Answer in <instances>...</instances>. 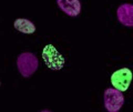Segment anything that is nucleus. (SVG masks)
<instances>
[{"label": "nucleus", "instance_id": "4", "mask_svg": "<svg viewBox=\"0 0 133 112\" xmlns=\"http://www.w3.org/2000/svg\"><path fill=\"white\" fill-rule=\"evenodd\" d=\"M132 78L133 74L132 71L128 68H122L116 70L115 72L112 73L111 76V83L114 88L121 90L122 92L127 91L130 87L131 82H132Z\"/></svg>", "mask_w": 133, "mask_h": 112}, {"label": "nucleus", "instance_id": "7", "mask_svg": "<svg viewBox=\"0 0 133 112\" xmlns=\"http://www.w3.org/2000/svg\"><path fill=\"white\" fill-rule=\"evenodd\" d=\"M14 26L16 28V30L22 32V34L30 35V34L36 32V26H35V23L31 22L30 20H28V19H22V18L16 19Z\"/></svg>", "mask_w": 133, "mask_h": 112}, {"label": "nucleus", "instance_id": "5", "mask_svg": "<svg viewBox=\"0 0 133 112\" xmlns=\"http://www.w3.org/2000/svg\"><path fill=\"white\" fill-rule=\"evenodd\" d=\"M116 17L120 23L125 27H133V5L123 3L116 10Z\"/></svg>", "mask_w": 133, "mask_h": 112}, {"label": "nucleus", "instance_id": "3", "mask_svg": "<svg viewBox=\"0 0 133 112\" xmlns=\"http://www.w3.org/2000/svg\"><path fill=\"white\" fill-rule=\"evenodd\" d=\"M42 58L45 65L51 70H60L64 65V58L58 52L52 44H47L43 48Z\"/></svg>", "mask_w": 133, "mask_h": 112}, {"label": "nucleus", "instance_id": "2", "mask_svg": "<svg viewBox=\"0 0 133 112\" xmlns=\"http://www.w3.org/2000/svg\"><path fill=\"white\" fill-rule=\"evenodd\" d=\"M124 104V95L121 90L109 88L104 91V107L109 112H118Z\"/></svg>", "mask_w": 133, "mask_h": 112}, {"label": "nucleus", "instance_id": "6", "mask_svg": "<svg viewBox=\"0 0 133 112\" xmlns=\"http://www.w3.org/2000/svg\"><path fill=\"white\" fill-rule=\"evenodd\" d=\"M59 8L70 17H77L81 12L80 0H57Z\"/></svg>", "mask_w": 133, "mask_h": 112}, {"label": "nucleus", "instance_id": "1", "mask_svg": "<svg viewBox=\"0 0 133 112\" xmlns=\"http://www.w3.org/2000/svg\"><path fill=\"white\" fill-rule=\"evenodd\" d=\"M18 71L23 78L31 77L39 67V60L31 52H22L17 59Z\"/></svg>", "mask_w": 133, "mask_h": 112}]
</instances>
